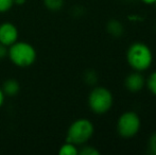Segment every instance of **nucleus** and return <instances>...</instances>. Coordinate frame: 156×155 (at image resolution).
<instances>
[{
    "mask_svg": "<svg viewBox=\"0 0 156 155\" xmlns=\"http://www.w3.org/2000/svg\"><path fill=\"white\" fill-rule=\"evenodd\" d=\"M146 85L150 90V93L156 96V70L153 71L148 77V79L146 80Z\"/></svg>",
    "mask_w": 156,
    "mask_h": 155,
    "instance_id": "f8f14e48",
    "label": "nucleus"
},
{
    "mask_svg": "<svg viewBox=\"0 0 156 155\" xmlns=\"http://www.w3.org/2000/svg\"><path fill=\"white\" fill-rule=\"evenodd\" d=\"M58 154L60 155H78L79 150L76 145L66 141L64 145L61 146L60 150H58Z\"/></svg>",
    "mask_w": 156,
    "mask_h": 155,
    "instance_id": "9d476101",
    "label": "nucleus"
},
{
    "mask_svg": "<svg viewBox=\"0 0 156 155\" xmlns=\"http://www.w3.org/2000/svg\"><path fill=\"white\" fill-rule=\"evenodd\" d=\"M144 85H146V79L139 71L134 70L133 72L127 75L124 80L125 88L131 93H138L144 88Z\"/></svg>",
    "mask_w": 156,
    "mask_h": 155,
    "instance_id": "0eeeda50",
    "label": "nucleus"
},
{
    "mask_svg": "<svg viewBox=\"0 0 156 155\" xmlns=\"http://www.w3.org/2000/svg\"><path fill=\"white\" fill-rule=\"evenodd\" d=\"M114 103L113 93L103 86H96L88 95V106L97 115H104L112 108Z\"/></svg>",
    "mask_w": 156,
    "mask_h": 155,
    "instance_id": "20e7f679",
    "label": "nucleus"
},
{
    "mask_svg": "<svg viewBox=\"0 0 156 155\" xmlns=\"http://www.w3.org/2000/svg\"><path fill=\"white\" fill-rule=\"evenodd\" d=\"M140 126H141L140 117L138 116L137 113L133 111H127L120 115L116 124L117 133L119 136L125 139L135 137L139 132Z\"/></svg>",
    "mask_w": 156,
    "mask_h": 155,
    "instance_id": "39448f33",
    "label": "nucleus"
},
{
    "mask_svg": "<svg viewBox=\"0 0 156 155\" xmlns=\"http://www.w3.org/2000/svg\"><path fill=\"white\" fill-rule=\"evenodd\" d=\"M18 30L12 23H3L0 25V43L10 47L18 41Z\"/></svg>",
    "mask_w": 156,
    "mask_h": 155,
    "instance_id": "423d86ee",
    "label": "nucleus"
},
{
    "mask_svg": "<svg viewBox=\"0 0 156 155\" xmlns=\"http://www.w3.org/2000/svg\"><path fill=\"white\" fill-rule=\"evenodd\" d=\"M79 154L81 155H100V151L91 146H85L81 150H79Z\"/></svg>",
    "mask_w": 156,
    "mask_h": 155,
    "instance_id": "4468645a",
    "label": "nucleus"
},
{
    "mask_svg": "<svg viewBox=\"0 0 156 155\" xmlns=\"http://www.w3.org/2000/svg\"><path fill=\"white\" fill-rule=\"evenodd\" d=\"M106 31L113 37H121L124 33V26L118 19H111L106 23Z\"/></svg>",
    "mask_w": 156,
    "mask_h": 155,
    "instance_id": "6e6552de",
    "label": "nucleus"
},
{
    "mask_svg": "<svg viewBox=\"0 0 156 155\" xmlns=\"http://www.w3.org/2000/svg\"><path fill=\"white\" fill-rule=\"evenodd\" d=\"M144 4H154L156 2V0H141Z\"/></svg>",
    "mask_w": 156,
    "mask_h": 155,
    "instance_id": "aec40b11",
    "label": "nucleus"
},
{
    "mask_svg": "<svg viewBox=\"0 0 156 155\" xmlns=\"http://www.w3.org/2000/svg\"><path fill=\"white\" fill-rule=\"evenodd\" d=\"M84 80L87 84L89 85H94L98 81V76L97 73L94 72V70H88L85 72V76H84Z\"/></svg>",
    "mask_w": 156,
    "mask_h": 155,
    "instance_id": "ddd939ff",
    "label": "nucleus"
},
{
    "mask_svg": "<svg viewBox=\"0 0 156 155\" xmlns=\"http://www.w3.org/2000/svg\"><path fill=\"white\" fill-rule=\"evenodd\" d=\"M126 61L133 70L146 71L152 66L153 53L151 48L142 41L131 44L126 51Z\"/></svg>",
    "mask_w": 156,
    "mask_h": 155,
    "instance_id": "f257e3e1",
    "label": "nucleus"
},
{
    "mask_svg": "<svg viewBox=\"0 0 156 155\" xmlns=\"http://www.w3.org/2000/svg\"><path fill=\"white\" fill-rule=\"evenodd\" d=\"M154 5H155V8H156V2H155V3H154Z\"/></svg>",
    "mask_w": 156,
    "mask_h": 155,
    "instance_id": "412c9836",
    "label": "nucleus"
},
{
    "mask_svg": "<svg viewBox=\"0 0 156 155\" xmlns=\"http://www.w3.org/2000/svg\"><path fill=\"white\" fill-rule=\"evenodd\" d=\"M148 149L149 152L153 155H156V132L153 133L148 140Z\"/></svg>",
    "mask_w": 156,
    "mask_h": 155,
    "instance_id": "2eb2a0df",
    "label": "nucleus"
},
{
    "mask_svg": "<svg viewBox=\"0 0 156 155\" xmlns=\"http://www.w3.org/2000/svg\"><path fill=\"white\" fill-rule=\"evenodd\" d=\"M8 55V47L0 43V58H3Z\"/></svg>",
    "mask_w": 156,
    "mask_h": 155,
    "instance_id": "f3484780",
    "label": "nucleus"
},
{
    "mask_svg": "<svg viewBox=\"0 0 156 155\" xmlns=\"http://www.w3.org/2000/svg\"><path fill=\"white\" fill-rule=\"evenodd\" d=\"M1 89L5 96H9V97H15V96L19 93L20 85H19L18 81L14 80V79H8V80H5L3 82Z\"/></svg>",
    "mask_w": 156,
    "mask_h": 155,
    "instance_id": "1a4fd4ad",
    "label": "nucleus"
},
{
    "mask_svg": "<svg viewBox=\"0 0 156 155\" xmlns=\"http://www.w3.org/2000/svg\"><path fill=\"white\" fill-rule=\"evenodd\" d=\"M4 98H5V95L3 93L2 89L0 88V107L3 105V102H4Z\"/></svg>",
    "mask_w": 156,
    "mask_h": 155,
    "instance_id": "a211bd4d",
    "label": "nucleus"
},
{
    "mask_svg": "<svg viewBox=\"0 0 156 155\" xmlns=\"http://www.w3.org/2000/svg\"><path fill=\"white\" fill-rule=\"evenodd\" d=\"M8 56L14 65L26 68L34 64L37 53L31 44L17 41L8 48Z\"/></svg>",
    "mask_w": 156,
    "mask_h": 155,
    "instance_id": "f03ea898",
    "label": "nucleus"
},
{
    "mask_svg": "<svg viewBox=\"0 0 156 155\" xmlns=\"http://www.w3.org/2000/svg\"><path fill=\"white\" fill-rule=\"evenodd\" d=\"M14 5L13 0H0V13H5Z\"/></svg>",
    "mask_w": 156,
    "mask_h": 155,
    "instance_id": "dca6fc26",
    "label": "nucleus"
},
{
    "mask_svg": "<svg viewBox=\"0 0 156 155\" xmlns=\"http://www.w3.org/2000/svg\"><path fill=\"white\" fill-rule=\"evenodd\" d=\"M94 126L87 118H79L69 125L66 135V141L76 146L84 145L93 137Z\"/></svg>",
    "mask_w": 156,
    "mask_h": 155,
    "instance_id": "7ed1b4c3",
    "label": "nucleus"
},
{
    "mask_svg": "<svg viewBox=\"0 0 156 155\" xmlns=\"http://www.w3.org/2000/svg\"><path fill=\"white\" fill-rule=\"evenodd\" d=\"M13 2H14V4H17V5H23V4H25L26 0H13Z\"/></svg>",
    "mask_w": 156,
    "mask_h": 155,
    "instance_id": "6ab92c4d",
    "label": "nucleus"
},
{
    "mask_svg": "<svg viewBox=\"0 0 156 155\" xmlns=\"http://www.w3.org/2000/svg\"><path fill=\"white\" fill-rule=\"evenodd\" d=\"M45 6L51 12H58L64 6V0H43Z\"/></svg>",
    "mask_w": 156,
    "mask_h": 155,
    "instance_id": "9b49d317",
    "label": "nucleus"
}]
</instances>
